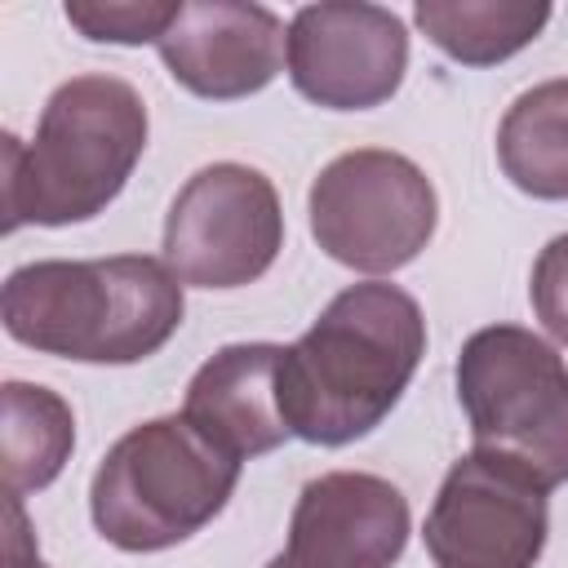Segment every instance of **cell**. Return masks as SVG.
Segmentation results:
<instances>
[{"instance_id": "obj_1", "label": "cell", "mask_w": 568, "mask_h": 568, "mask_svg": "<svg viewBox=\"0 0 568 568\" xmlns=\"http://www.w3.org/2000/svg\"><path fill=\"white\" fill-rule=\"evenodd\" d=\"M426 355V320L399 284H351L280 355V413L320 448L377 430Z\"/></svg>"}, {"instance_id": "obj_2", "label": "cell", "mask_w": 568, "mask_h": 568, "mask_svg": "<svg viewBox=\"0 0 568 568\" xmlns=\"http://www.w3.org/2000/svg\"><path fill=\"white\" fill-rule=\"evenodd\" d=\"M182 280L146 253L27 262L0 293V320L18 346L75 364H138L182 328Z\"/></svg>"}, {"instance_id": "obj_3", "label": "cell", "mask_w": 568, "mask_h": 568, "mask_svg": "<svg viewBox=\"0 0 568 568\" xmlns=\"http://www.w3.org/2000/svg\"><path fill=\"white\" fill-rule=\"evenodd\" d=\"M146 102L120 75L62 80L22 142L4 133L0 204L4 231L18 226H71L98 217L129 182L146 151Z\"/></svg>"}, {"instance_id": "obj_4", "label": "cell", "mask_w": 568, "mask_h": 568, "mask_svg": "<svg viewBox=\"0 0 568 568\" xmlns=\"http://www.w3.org/2000/svg\"><path fill=\"white\" fill-rule=\"evenodd\" d=\"M240 466L182 413L151 417L124 430L98 462L89 484L93 528L129 555L169 550L226 510Z\"/></svg>"}, {"instance_id": "obj_5", "label": "cell", "mask_w": 568, "mask_h": 568, "mask_svg": "<svg viewBox=\"0 0 568 568\" xmlns=\"http://www.w3.org/2000/svg\"><path fill=\"white\" fill-rule=\"evenodd\" d=\"M457 399L475 453L501 457L546 493L568 484V364L519 324H488L462 342Z\"/></svg>"}, {"instance_id": "obj_6", "label": "cell", "mask_w": 568, "mask_h": 568, "mask_svg": "<svg viewBox=\"0 0 568 568\" xmlns=\"http://www.w3.org/2000/svg\"><path fill=\"white\" fill-rule=\"evenodd\" d=\"M306 213L315 244L333 262L364 275H390L430 244L439 200L408 155L359 146L320 169Z\"/></svg>"}, {"instance_id": "obj_7", "label": "cell", "mask_w": 568, "mask_h": 568, "mask_svg": "<svg viewBox=\"0 0 568 568\" xmlns=\"http://www.w3.org/2000/svg\"><path fill=\"white\" fill-rule=\"evenodd\" d=\"M284 248V209L266 173L222 160L182 182L164 213V262L195 288H244Z\"/></svg>"}, {"instance_id": "obj_8", "label": "cell", "mask_w": 568, "mask_h": 568, "mask_svg": "<svg viewBox=\"0 0 568 568\" xmlns=\"http://www.w3.org/2000/svg\"><path fill=\"white\" fill-rule=\"evenodd\" d=\"M546 532V488L475 448L448 466L422 528L435 568H532Z\"/></svg>"}, {"instance_id": "obj_9", "label": "cell", "mask_w": 568, "mask_h": 568, "mask_svg": "<svg viewBox=\"0 0 568 568\" xmlns=\"http://www.w3.org/2000/svg\"><path fill=\"white\" fill-rule=\"evenodd\" d=\"M288 80L324 111H368L395 98L408 71L399 13L364 0L302 4L288 22Z\"/></svg>"}, {"instance_id": "obj_10", "label": "cell", "mask_w": 568, "mask_h": 568, "mask_svg": "<svg viewBox=\"0 0 568 568\" xmlns=\"http://www.w3.org/2000/svg\"><path fill=\"white\" fill-rule=\"evenodd\" d=\"M413 519L404 493L368 470L315 475L293 506L288 546L293 568H390L408 546Z\"/></svg>"}, {"instance_id": "obj_11", "label": "cell", "mask_w": 568, "mask_h": 568, "mask_svg": "<svg viewBox=\"0 0 568 568\" xmlns=\"http://www.w3.org/2000/svg\"><path fill=\"white\" fill-rule=\"evenodd\" d=\"M169 75L209 102L262 93L284 62L288 31L266 4L240 0H182L173 27L160 36Z\"/></svg>"}, {"instance_id": "obj_12", "label": "cell", "mask_w": 568, "mask_h": 568, "mask_svg": "<svg viewBox=\"0 0 568 568\" xmlns=\"http://www.w3.org/2000/svg\"><path fill=\"white\" fill-rule=\"evenodd\" d=\"M280 355L275 342L222 346L186 382L182 417L235 462L275 453L293 435L280 413Z\"/></svg>"}, {"instance_id": "obj_13", "label": "cell", "mask_w": 568, "mask_h": 568, "mask_svg": "<svg viewBox=\"0 0 568 568\" xmlns=\"http://www.w3.org/2000/svg\"><path fill=\"white\" fill-rule=\"evenodd\" d=\"M497 164L524 195L568 200V80H541L506 106Z\"/></svg>"}, {"instance_id": "obj_14", "label": "cell", "mask_w": 568, "mask_h": 568, "mask_svg": "<svg viewBox=\"0 0 568 568\" xmlns=\"http://www.w3.org/2000/svg\"><path fill=\"white\" fill-rule=\"evenodd\" d=\"M413 22L422 36L462 67H497L528 49L550 22V4L515 0H417Z\"/></svg>"}, {"instance_id": "obj_15", "label": "cell", "mask_w": 568, "mask_h": 568, "mask_svg": "<svg viewBox=\"0 0 568 568\" xmlns=\"http://www.w3.org/2000/svg\"><path fill=\"white\" fill-rule=\"evenodd\" d=\"M4 493L27 497L49 488L71 448H75V417L62 395L31 382H4Z\"/></svg>"}, {"instance_id": "obj_16", "label": "cell", "mask_w": 568, "mask_h": 568, "mask_svg": "<svg viewBox=\"0 0 568 568\" xmlns=\"http://www.w3.org/2000/svg\"><path fill=\"white\" fill-rule=\"evenodd\" d=\"M182 0H71L62 13L67 22L98 44H160L173 27Z\"/></svg>"}, {"instance_id": "obj_17", "label": "cell", "mask_w": 568, "mask_h": 568, "mask_svg": "<svg viewBox=\"0 0 568 568\" xmlns=\"http://www.w3.org/2000/svg\"><path fill=\"white\" fill-rule=\"evenodd\" d=\"M532 311L541 320V328L568 346V231L555 235L537 262H532V284H528Z\"/></svg>"}, {"instance_id": "obj_18", "label": "cell", "mask_w": 568, "mask_h": 568, "mask_svg": "<svg viewBox=\"0 0 568 568\" xmlns=\"http://www.w3.org/2000/svg\"><path fill=\"white\" fill-rule=\"evenodd\" d=\"M4 568H49L40 559V550H36L31 524L22 515V497L4 501Z\"/></svg>"}, {"instance_id": "obj_19", "label": "cell", "mask_w": 568, "mask_h": 568, "mask_svg": "<svg viewBox=\"0 0 568 568\" xmlns=\"http://www.w3.org/2000/svg\"><path fill=\"white\" fill-rule=\"evenodd\" d=\"M266 568H293V564H288V559H284V555H275V559H271V564H266Z\"/></svg>"}]
</instances>
